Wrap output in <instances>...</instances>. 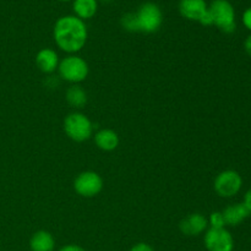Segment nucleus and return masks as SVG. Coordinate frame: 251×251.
Returning a JSON list of instances; mask_svg holds the SVG:
<instances>
[{"mask_svg": "<svg viewBox=\"0 0 251 251\" xmlns=\"http://www.w3.org/2000/svg\"><path fill=\"white\" fill-rule=\"evenodd\" d=\"M243 203H244L245 207H247L248 210H249V212L251 213V188L247 191V193H245L244 200H243Z\"/></svg>", "mask_w": 251, "mask_h": 251, "instance_id": "obj_22", "label": "nucleus"}, {"mask_svg": "<svg viewBox=\"0 0 251 251\" xmlns=\"http://www.w3.org/2000/svg\"><path fill=\"white\" fill-rule=\"evenodd\" d=\"M64 131L73 141L83 142L92 136L93 125L87 115L80 112H74L66 115L64 119Z\"/></svg>", "mask_w": 251, "mask_h": 251, "instance_id": "obj_5", "label": "nucleus"}, {"mask_svg": "<svg viewBox=\"0 0 251 251\" xmlns=\"http://www.w3.org/2000/svg\"><path fill=\"white\" fill-rule=\"evenodd\" d=\"M58 251H86V249L77 244H66L61 247Z\"/></svg>", "mask_w": 251, "mask_h": 251, "instance_id": "obj_21", "label": "nucleus"}, {"mask_svg": "<svg viewBox=\"0 0 251 251\" xmlns=\"http://www.w3.org/2000/svg\"><path fill=\"white\" fill-rule=\"evenodd\" d=\"M74 189L82 198H95L103 190V179L96 172L85 171L75 178Z\"/></svg>", "mask_w": 251, "mask_h": 251, "instance_id": "obj_7", "label": "nucleus"}, {"mask_svg": "<svg viewBox=\"0 0 251 251\" xmlns=\"http://www.w3.org/2000/svg\"><path fill=\"white\" fill-rule=\"evenodd\" d=\"M53 38L60 50L68 54H76L87 43V26L85 21L75 15L61 16L54 25Z\"/></svg>", "mask_w": 251, "mask_h": 251, "instance_id": "obj_1", "label": "nucleus"}, {"mask_svg": "<svg viewBox=\"0 0 251 251\" xmlns=\"http://www.w3.org/2000/svg\"><path fill=\"white\" fill-rule=\"evenodd\" d=\"M119 135L112 129H102L96 132L95 144L104 152H112L119 146Z\"/></svg>", "mask_w": 251, "mask_h": 251, "instance_id": "obj_14", "label": "nucleus"}, {"mask_svg": "<svg viewBox=\"0 0 251 251\" xmlns=\"http://www.w3.org/2000/svg\"><path fill=\"white\" fill-rule=\"evenodd\" d=\"M73 10L76 17L85 21L97 14L98 0H73Z\"/></svg>", "mask_w": 251, "mask_h": 251, "instance_id": "obj_15", "label": "nucleus"}, {"mask_svg": "<svg viewBox=\"0 0 251 251\" xmlns=\"http://www.w3.org/2000/svg\"><path fill=\"white\" fill-rule=\"evenodd\" d=\"M134 14L136 21V32L154 33L161 28L163 24V14L161 7L154 2H144Z\"/></svg>", "mask_w": 251, "mask_h": 251, "instance_id": "obj_3", "label": "nucleus"}, {"mask_svg": "<svg viewBox=\"0 0 251 251\" xmlns=\"http://www.w3.org/2000/svg\"><path fill=\"white\" fill-rule=\"evenodd\" d=\"M59 61L58 53L51 48L41 49L36 55L37 66L44 74H51L58 70Z\"/></svg>", "mask_w": 251, "mask_h": 251, "instance_id": "obj_11", "label": "nucleus"}, {"mask_svg": "<svg viewBox=\"0 0 251 251\" xmlns=\"http://www.w3.org/2000/svg\"><path fill=\"white\" fill-rule=\"evenodd\" d=\"M242 21L243 25L245 26V28H248L251 32V6L248 7V9L243 12Z\"/></svg>", "mask_w": 251, "mask_h": 251, "instance_id": "obj_19", "label": "nucleus"}, {"mask_svg": "<svg viewBox=\"0 0 251 251\" xmlns=\"http://www.w3.org/2000/svg\"><path fill=\"white\" fill-rule=\"evenodd\" d=\"M59 1H63V2H66V1H73V0H59Z\"/></svg>", "mask_w": 251, "mask_h": 251, "instance_id": "obj_24", "label": "nucleus"}, {"mask_svg": "<svg viewBox=\"0 0 251 251\" xmlns=\"http://www.w3.org/2000/svg\"><path fill=\"white\" fill-rule=\"evenodd\" d=\"M207 221L210 228H226L225 218H223L222 212H220V211H215V212L211 213Z\"/></svg>", "mask_w": 251, "mask_h": 251, "instance_id": "obj_18", "label": "nucleus"}, {"mask_svg": "<svg viewBox=\"0 0 251 251\" xmlns=\"http://www.w3.org/2000/svg\"><path fill=\"white\" fill-rule=\"evenodd\" d=\"M203 245L207 251H233L234 238L227 228H208L203 235Z\"/></svg>", "mask_w": 251, "mask_h": 251, "instance_id": "obj_8", "label": "nucleus"}, {"mask_svg": "<svg viewBox=\"0 0 251 251\" xmlns=\"http://www.w3.org/2000/svg\"><path fill=\"white\" fill-rule=\"evenodd\" d=\"M244 48H245V50H247V53L251 56V33L247 37V39H245Z\"/></svg>", "mask_w": 251, "mask_h": 251, "instance_id": "obj_23", "label": "nucleus"}, {"mask_svg": "<svg viewBox=\"0 0 251 251\" xmlns=\"http://www.w3.org/2000/svg\"><path fill=\"white\" fill-rule=\"evenodd\" d=\"M98 1H112V0H98Z\"/></svg>", "mask_w": 251, "mask_h": 251, "instance_id": "obj_25", "label": "nucleus"}, {"mask_svg": "<svg viewBox=\"0 0 251 251\" xmlns=\"http://www.w3.org/2000/svg\"><path fill=\"white\" fill-rule=\"evenodd\" d=\"M208 12L212 22L223 33H233L237 28L235 24V10L232 2L228 0H213L208 5Z\"/></svg>", "mask_w": 251, "mask_h": 251, "instance_id": "obj_4", "label": "nucleus"}, {"mask_svg": "<svg viewBox=\"0 0 251 251\" xmlns=\"http://www.w3.org/2000/svg\"><path fill=\"white\" fill-rule=\"evenodd\" d=\"M179 229L186 237H198L208 229V221L201 213H190L179 222Z\"/></svg>", "mask_w": 251, "mask_h": 251, "instance_id": "obj_9", "label": "nucleus"}, {"mask_svg": "<svg viewBox=\"0 0 251 251\" xmlns=\"http://www.w3.org/2000/svg\"><path fill=\"white\" fill-rule=\"evenodd\" d=\"M130 251H154V249L151 247V245L147 244V243L141 242V243H137V244L132 245Z\"/></svg>", "mask_w": 251, "mask_h": 251, "instance_id": "obj_20", "label": "nucleus"}, {"mask_svg": "<svg viewBox=\"0 0 251 251\" xmlns=\"http://www.w3.org/2000/svg\"><path fill=\"white\" fill-rule=\"evenodd\" d=\"M59 76L66 82L78 85L87 78L90 68L87 61L76 54H69L68 56L59 61Z\"/></svg>", "mask_w": 251, "mask_h": 251, "instance_id": "obj_2", "label": "nucleus"}, {"mask_svg": "<svg viewBox=\"0 0 251 251\" xmlns=\"http://www.w3.org/2000/svg\"><path fill=\"white\" fill-rule=\"evenodd\" d=\"M29 249L31 251H54L55 239L48 230H37L29 239Z\"/></svg>", "mask_w": 251, "mask_h": 251, "instance_id": "obj_13", "label": "nucleus"}, {"mask_svg": "<svg viewBox=\"0 0 251 251\" xmlns=\"http://www.w3.org/2000/svg\"><path fill=\"white\" fill-rule=\"evenodd\" d=\"M120 24H122L123 28L126 31L136 32V21H135L134 12H127V14L123 15V17L120 19Z\"/></svg>", "mask_w": 251, "mask_h": 251, "instance_id": "obj_17", "label": "nucleus"}, {"mask_svg": "<svg viewBox=\"0 0 251 251\" xmlns=\"http://www.w3.org/2000/svg\"><path fill=\"white\" fill-rule=\"evenodd\" d=\"M66 102L73 108H82L87 103V93L80 85H71L65 93Z\"/></svg>", "mask_w": 251, "mask_h": 251, "instance_id": "obj_16", "label": "nucleus"}, {"mask_svg": "<svg viewBox=\"0 0 251 251\" xmlns=\"http://www.w3.org/2000/svg\"><path fill=\"white\" fill-rule=\"evenodd\" d=\"M223 218H225L226 226H230V227H237V226L242 225L245 220L251 215L245 205L243 202L233 203L226 207L222 211Z\"/></svg>", "mask_w": 251, "mask_h": 251, "instance_id": "obj_12", "label": "nucleus"}, {"mask_svg": "<svg viewBox=\"0 0 251 251\" xmlns=\"http://www.w3.org/2000/svg\"><path fill=\"white\" fill-rule=\"evenodd\" d=\"M243 186V178L237 171L227 169L218 174L213 181L216 194L223 199H230L237 195Z\"/></svg>", "mask_w": 251, "mask_h": 251, "instance_id": "obj_6", "label": "nucleus"}, {"mask_svg": "<svg viewBox=\"0 0 251 251\" xmlns=\"http://www.w3.org/2000/svg\"><path fill=\"white\" fill-rule=\"evenodd\" d=\"M178 10L184 19L200 22L208 11V4L206 0H180Z\"/></svg>", "mask_w": 251, "mask_h": 251, "instance_id": "obj_10", "label": "nucleus"}]
</instances>
